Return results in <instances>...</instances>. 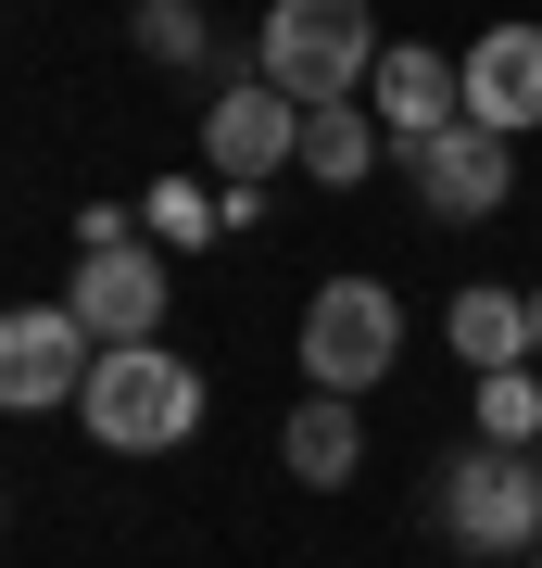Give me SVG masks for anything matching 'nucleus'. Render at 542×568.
Segmentation results:
<instances>
[{
    "instance_id": "5",
    "label": "nucleus",
    "mask_w": 542,
    "mask_h": 568,
    "mask_svg": "<svg viewBox=\"0 0 542 568\" xmlns=\"http://www.w3.org/2000/svg\"><path fill=\"white\" fill-rule=\"evenodd\" d=\"M391 164L429 190V215H454V227H480L504 190H518V164H504V126H480V114H454L442 140H417V152H391Z\"/></svg>"
},
{
    "instance_id": "15",
    "label": "nucleus",
    "mask_w": 542,
    "mask_h": 568,
    "mask_svg": "<svg viewBox=\"0 0 542 568\" xmlns=\"http://www.w3.org/2000/svg\"><path fill=\"white\" fill-rule=\"evenodd\" d=\"M480 429H492V443H542V379H530V366H492V379H480Z\"/></svg>"
},
{
    "instance_id": "12",
    "label": "nucleus",
    "mask_w": 542,
    "mask_h": 568,
    "mask_svg": "<svg viewBox=\"0 0 542 568\" xmlns=\"http://www.w3.org/2000/svg\"><path fill=\"white\" fill-rule=\"evenodd\" d=\"M442 328H454V354L480 366V379L530 354V304H518V291H454V316H442Z\"/></svg>"
},
{
    "instance_id": "4",
    "label": "nucleus",
    "mask_w": 542,
    "mask_h": 568,
    "mask_svg": "<svg viewBox=\"0 0 542 568\" xmlns=\"http://www.w3.org/2000/svg\"><path fill=\"white\" fill-rule=\"evenodd\" d=\"M202 164H215L227 190H265L278 164H303V102H290L278 77L215 89V114H202Z\"/></svg>"
},
{
    "instance_id": "13",
    "label": "nucleus",
    "mask_w": 542,
    "mask_h": 568,
    "mask_svg": "<svg viewBox=\"0 0 542 568\" xmlns=\"http://www.w3.org/2000/svg\"><path fill=\"white\" fill-rule=\"evenodd\" d=\"M379 140H391V126H366L354 102H316V114H303V178H328V190H354L366 164H379Z\"/></svg>"
},
{
    "instance_id": "3",
    "label": "nucleus",
    "mask_w": 542,
    "mask_h": 568,
    "mask_svg": "<svg viewBox=\"0 0 542 568\" xmlns=\"http://www.w3.org/2000/svg\"><path fill=\"white\" fill-rule=\"evenodd\" d=\"M403 354V304L379 278H328L316 304H303V379L316 392H379Z\"/></svg>"
},
{
    "instance_id": "11",
    "label": "nucleus",
    "mask_w": 542,
    "mask_h": 568,
    "mask_svg": "<svg viewBox=\"0 0 542 568\" xmlns=\"http://www.w3.org/2000/svg\"><path fill=\"white\" fill-rule=\"evenodd\" d=\"M278 467L290 480H354V392H316V405H290V429H278Z\"/></svg>"
},
{
    "instance_id": "7",
    "label": "nucleus",
    "mask_w": 542,
    "mask_h": 568,
    "mask_svg": "<svg viewBox=\"0 0 542 568\" xmlns=\"http://www.w3.org/2000/svg\"><path fill=\"white\" fill-rule=\"evenodd\" d=\"M63 304H76V328H89L101 354H114V342H152V328H164V253H140V241L76 253V291H63Z\"/></svg>"
},
{
    "instance_id": "2",
    "label": "nucleus",
    "mask_w": 542,
    "mask_h": 568,
    "mask_svg": "<svg viewBox=\"0 0 542 568\" xmlns=\"http://www.w3.org/2000/svg\"><path fill=\"white\" fill-rule=\"evenodd\" d=\"M265 77H278L303 114H316V102H354V89L379 77V26H366V0H278V13H265Z\"/></svg>"
},
{
    "instance_id": "14",
    "label": "nucleus",
    "mask_w": 542,
    "mask_h": 568,
    "mask_svg": "<svg viewBox=\"0 0 542 568\" xmlns=\"http://www.w3.org/2000/svg\"><path fill=\"white\" fill-rule=\"evenodd\" d=\"M140 227H152L164 253H202V241H215V227H227V203H202V190H177V178H164L152 203H140Z\"/></svg>"
},
{
    "instance_id": "17",
    "label": "nucleus",
    "mask_w": 542,
    "mask_h": 568,
    "mask_svg": "<svg viewBox=\"0 0 542 568\" xmlns=\"http://www.w3.org/2000/svg\"><path fill=\"white\" fill-rule=\"evenodd\" d=\"M530 354H542V291H530Z\"/></svg>"
},
{
    "instance_id": "1",
    "label": "nucleus",
    "mask_w": 542,
    "mask_h": 568,
    "mask_svg": "<svg viewBox=\"0 0 542 568\" xmlns=\"http://www.w3.org/2000/svg\"><path fill=\"white\" fill-rule=\"evenodd\" d=\"M76 417H89V443H114V455H164V443L202 429V379H190L164 342H114V354L89 366Z\"/></svg>"
},
{
    "instance_id": "8",
    "label": "nucleus",
    "mask_w": 542,
    "mask_h": 568,
    "mask_svg": "<svg viewBox=\"0 0 542 568\" xmlns=\"http://www.w3.org/2000/svg\"><path fill=\"white\" fill-rule=\"evenodd\" d=\"M454 544L467 556H518V544H542V467L504 443V455H480V467H454Z\"/></svg>"
},
{
    "instance_id": "10",
    "label": "nucleus",
    "mask_w": 542,
    "mask_h": 568,
    "mask_svg": "<svg viewBox=\"0 0 542 568\" xmlns=\"http://www.w3.org/2000/svg\"><path fill=\"white\" fill-rule=\"evenodd\" d=\"M467 114L480 126H542V26H492L480 51H467Z\"/></svg>"
},
{
    "instance_id": "6",
    "label": "nucleus",
    "mask_w": 542,
    "mask_h": 568,
    "mask_svg": "<svg viewBox=\"0 0 542 568\" xmlns=\"http://www.w3.org/2000/svg\"><path fill=\"white\" fill-rule=\"evenodd\" d=\"M89 366H101V342L76 328V304H25L0 328V405H76Z\"/></svg>"
},
{
    "instance_id": "16",
    "label": "nucleus",
    "mask_w": 542,
    "mask_h": 568,
    "mask_svg": "<svg viewBox=\"0 0 542 568\" xmlns=\"http://www.w3.org/2000/svg\"><path fill=\"white\" fill-rule=\"evenodd\" d=\"M202 39H215L202 0H140V51H152V63H202Z\"/></svg>"
},
{
    "instance_id": "9",
    "label": "nucleus",
    "mask_w": 542,
    "mask_h": 568,
    "mask_svg": "<svg viewBox=\"0 0 542 568\" xmlns=\"http://www.w3.org/2000/svg\"><path fill=\"white\" fill-rule=\"evenodd\" d=\"M366 102H379V126H391V152H417V140H442V126L467 114V63H442V51H379V77H366Z\"/></svg>"
}]
</instances>
